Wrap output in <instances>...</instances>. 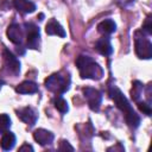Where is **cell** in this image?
<instances>
[{
	"instance_id": "1",
	"label": "cell",
	"mask_w": 152,
	"mask_h": 152,
	"mask_svg": "<svg viewBox=\"0 0 152 152\" xmlns=\"http://www.w3.org/2000/svg\"><path fill=\"white\" fill-rule=\"evenodd\" d=\"M109 95L112 97V100L115 102L116 107L124 113L125 115V120L127 122V125L132 128H137L140 124V118L139 115L134 112L133 107L131 106L129 101L127 100V97L121 93V90L119 88H116L115 86H112L109 88Z\"/></svg>"
},
{
	"instance_id": "2",
	"label": "cell",
	"mask_w": 152,
	"mask_h": 152,
	"mask_svg": "<svg viewBox=\"0 0 152 152\" xmlns=\"http://www.w3.org/2000/svg\"><path fill=\"white\" fill-rule=\"evenodd\" d=\"M76 65L80 70V75L82 78L100 80L103 76L102 66L89 56H84V55L78 56L76 59Z\"/></svg>"
},
{
	"instance_id": "3",
	"label": "cell",
	"mask_w": 152,
	"mask_h": 152,
	"mask_svg": "<svg viewBox=\"0 0 152 152\" xmlns=\"http://www.w3.org/2000/svg\"><path fill=\"white\" fill-rule=\"evenodd\" d=\"M70 86V77L69 75H62L61 72H56L50 75L45 80V87L48 90L55 94H63L69 89Z\"/></svg>"
},
{
	"instance_id": "4",
	"label": "cell",
	"mask_w": 152,
	"mask_h": 152,
	"mask_svg": "<svg viewBox=\"0 0 152 152\" xmlns=\"http://www.w3.org/2000/svg\"><path fill=\"white\" fill-rule=\"evenodd\" d=\"M134 46H135V53L139 58L141 59H150L152 57V44L151 42L142 37L139 36V33H135V39H134Z\"/></svg>"
},
{
	"instance_id": "5",
	"label": "cell",
	"mask_w": 152,
	"mask_h": 152,
	"mask_svg": "<svg viewBox=\"0 0 152 152\" xmlns=\"http://www.w3.org/2000/svg\"><path fill=\"white\" fill-rule=\"evenodd\" d=\"M83 95H84V97L88 102L89 108L94 112H97L100 109V104H101V101H102L101 91H99L95 88L87 87V88H83Z\"/></svg>"
},
{
	"instance_id": "6",
	"label": "cell",
	"mask_w": 152,
	"mask_h": 152,
	"mask_svg": "<svg viewBox=\"0 0 152 152\" xmlns=\"http://www.w3.org/2000/svg\"><path fill=\"white\" fill-rule=\"evenodd\" d=\"M26 44L30 49H38L39 48V28L32 24V23H26Z\"/></svg>"
},
{
	"instance_id": "7",
	"label": "cell",
	"mask_w": 152,
	"mask_h": 152,
	"mask_svg": "<svg viewBox=\"0 0 152 152\" xmlns=\"http://www.w3.org/2000/svg\"><path fill=\"white\" fill-rule=\"evenodd\" d=\"M17 115L18 118L24 121L26 125L28 126H33L38 119V113L34 108L32 107H24V108H20L19 110H17Z\"/></svg>"
},
{
	"instance_id": "8",
	"label": "cell",
	"mask_w": 152,
	"mask_h": 152,
	"mask_svg": "<svg viewBox=\"0 0 152 152\" xmlns=\"http://www.w3.org/2000/svg\"><path fill=\"white\" fill-rule=\"evenodd\" d=\"M4 61H5V65L7 66L10 72H12L13 75H18L20 72V62L7 49L4 50Z\"/></svg>"
},
{
	"instance_id": "9",
	"label": "cell",
	"mask_w": 152,
	"mask_h": 152,
	"mask_svg": "<svg viewBox=\"0 0 152 152\" xmlns=\"http://www.w3.org/2000/svg\"><path fill=\"white\" fill-rule=\"evenodd\" d=\"M6 33H7L8 39L12 43H14L17 45L21 43V40H23V28L20 27L19 24H15V23L11 24L7 27V32Z\"/></svg>"
},
{
	"instance_id": "10",
	"label": "cell",
	"mask_w": 152,
	"mask_h": 152,
	"mask_svg": "<svg viewBox=\"0 0 152 152\" xmlns=\"http://www.w3.org/2000/svg\"><path fill=\"white\" fill-rule=\"evenodd\" d=\"M45 32L49 36H58V37H65V31L63 26L56 20V19H50L45 26Z\"/></svg>"
},
{
	"instance_id": "11",
	"label": "cell",
	"mask_w": 152,
	"mask_h": 152,
	"mask_svg": "<svg viewBox=\"0 0 152 152\" xmlns=\"http://www.w3.org/2000/svg\"><path fill=\"white\" fill-rule=\"evenodd\" d=\"M33 138L34 140L39 144V145H48V144H51L52 140H53V134L48 131V129H44V128H38L34 131L33 133Z\"/></svg>"
},
{
	"instance_id": "12",
	"label": "cell",
	"mask_w": 152,
	"mask_h": 152,
	"mask_svg": "<svg viewBox=\"0 0 152 152\" xmlns=\"http://www.w3.org/2000/svg\"><path fill=\"white\" fill-rule=\"evenodd\" d=\"M14 8L20 13H32L36 10V5L30 0H13Z\"/></svg>"
},
{
	"instance_id": "13",
	"label": "cell",
	"mask_w": 152,
	"mask_h": 152,
	"mask_svg": "<svg viewBox=\"0 0 152 152\" xmlns=\"http://www.w3.org/2000/svg\"><path fill=\"white\" fill-rule=\"evenodd\" d=\"M95 49L103 56H109L113 52V48L108 37H102L95 43Z\"/></svg>"
},
{
	"instance_id": "14",
	"label": "cell",
	"mask_w": 152,
	"mask_h": 152,
	"mask_svg": "<svg viewBox=\"0 0 152 152\" xmlns=\"http://www.w3.org/2000/svg\"><path fill=\"white\" fill-rule=\"evenodd\" d=\"M115 30H116V24L112 19H104L101 23H99V25H97V31L103 36L110 34V33L115 32Z\"/></svg>"
},
{
	"instance_id": "15",
	"label": "cell",
	"mask_w": 152,
	"mask_h": 152,
	"mask_svg": "<svg viewBox=\"0 0 152 152\" xmlns=\"http://www.w3.org/2000/svg\"><path fill=\"white\" fill-rule=\"evenodd\" d=\"M15 91L19 94H34L38 91V86L32 81H24L17 86Z\"/></svg>"
},
{
	"instance_id": "16",
	"label": "cell",
	"mask_w": 152,
	"mask_h": 152,
	"mask_svg": "<svg viewBox=\"0 0 152 152\" xmlns=\"http://www.w3.org/2000/svg\"><path fill=\"white\" fill-rule=\"evenodd\" d=\"M14 144H15V135L10 131L4 132L2 137H1V140H0V145H1L2 150L10 151L14 147Z\"/></svg>"
},
{
	"instance_id": "17",
	"label": "cell",
	"mask_w": 152,
	"mask_h": 152,
	"mask_svg": "<svg viewBox=\"0 0 152 152\" xmlns=\"http://www.w3.org/2000/svg\"><path fill=\"white\" fill-rule=\"evenodd\" d=\"M142 83L139 82V81H134L133 82V87H132V90H131V94H132V97L134 101L138 102L140 95H141V91H142Z\"/></svg>"
},
{
	"instance_id": "18",
	"label": "cell",
	"mask_w": 152,
	"mask_h": 152,
	"mask_svg": "<svg viewBox=\"0 0 152 152\" xmlns=\"http://www.w3.org/2000/svg\"><path fill=\"white\" fill-rule=\"evenodd\" d=\"M55 107H56V109L59 110L62 114H65V113L69 110L68 102H66L62 96H58V97L55 100Z\"/></svg>"
},
{
	"instance_id": "19",
	"label": "cell",
	"mask_w": 152,
	"mask_h": 152,
	"mask_svg": "<svg viewBox=\"0 0 152 152\" xmlns=\"http://www.w3.org/2000/svg\"><path fill=\"white\" fill-rule=\"evenodd\" d=\"M11 126V119L7 114H0V133L2 134L4 132L8 131Z\"/></svg>"
},
{
	"instance_id": "20",
	"label": "cell",
	"mask_w": 152,
	"mask_h": 152,
	"mask_svg": "<svg viewBox=\"0 0 152 152\" xmlns=\"http://www.w3.org/2000/svg\"><path fill=\"white\" fill-rule=\"evenodd\" d=\"M138 107H139V109L144 113V114H146V115H151V106L148 104V103H146V102H138Z\"/></svg>"
},
{
	"instance_id": "21",
	"label": "cell",
	"mask_w": 152,
	"mask_h": 152,
	"mask_svg": "<svg viewBox=\"0 0 152 152\" xmlns=\"http://www.w3.org/2000/svg\"><path fill=\"white\" fill-rule=\"evenodd\" d=\"M142 30L146 31L148 34L152 33V19H151V15H148L145 20V23L142 24Z\"/></svg>"
},
{
	"instance_id": "22",
	"label": "cell",
	"mask_w": 152,
	"mask_h": 152,
	"mask_svg": "<svg viewBox=\"0 0 152 152\" xmlns=\"http://www.w3.org/2000/svg\"><path fill=\"white\" fill-rule=\"evenodd\" d=\"M58 150H61V151H64V150H70V151H74V147L68 142V141H65V140H62L61 142H59V146H58Z\"/></svg>"
},
{
	"instance_id": "23",
	"label": "cell",
	"mask_w": 152,
	"mask_h": 152,
	"mask_svg": "<svg viewBox=\"0 0 152 152\" xmlns=\"http://www.w3.org/2000/svg\"><path fill=\"white\" fill-rule=\"evenodd\" d=\"M19 151H21V152H23V151H31V152H32V151H33V147H32L31 145H28V144H24V145L19 148Z\"/></svg>"
},
{
	"instance_id": "24",
	"label": "cell",
	"mask_w": 152,
	"mask_h": 152,
	"mask_svg": "<svg viewBox=\"0 0 152 152\" xmlns=\"http://www.w3.org/2000/svg\"><path fill=\"white\" fill-rule=\"evenodd\" d=\"M2 84H4V81H1V80H0V89H1V87H2Z\"/></svg>"
}]
</instances>
